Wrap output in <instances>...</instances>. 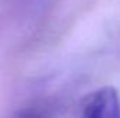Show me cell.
Listing matches in <instances>:
<instances>
[{
	"label": "cell",
	"instance_id": "1",
	"mask_svg": "<svg viewBox=\"0 0 120 118\" xmlns=\"http://www.w3.org/2000/svg\"><path fill=\"white\" fill-rule=\"evenodd\" d=\"M81 115L90 118H116L120 115L117 90L105 86L91 92L81 100Z\"/></svg>",
	"mask_w": 120,
	"mask_h": 118
}]
</instances>
